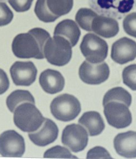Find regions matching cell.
<instances>
[{"label": "cell", "instance_id": "cell-1", "mask_svg": "<svg viewBox=\"0 0 136 159\" xmlns=\"http://www.w3.org/2000/svg\"><path fill=\"white\" fill-rule=\"evenodd\" d=\"M50 37V34L41 28H33L27 33L19 34L12 44L13 54L22 59H44V47Z\"/></svg>", "mask_w": 136, "mask_h": 159}, {"label": "cell", "instance_id": "cell-2", "mask_svg": "<svg viewBox=\"0 0 136 159\" xmlns=\"http://www.w3.org/2000/svg\"><path fill=\"white\" fill-rule=\"evenodd\" d=\"M45 119L35 105L31 103H22L14 111V123L24 132L32 133L38 130Z\"/></svg>", "mask_w": 136, "mask_h": 159}, {"label": "cell", "instance_id": "cell-3", "mask_svg": "<svg viewBox=\"0 0 136 159\" xmlns=\"http://www.w3.org/2000/svg\"><path fill=\"white\" fill-rule=\"evenodd\" d=\"M72 47L69 42L63 37L54 36L49 38L44 47V58L50 64L62 67L72 59Z\"/></svg>", "mask_w": 136, "mask_h": 159}, {"label": "cell", "instance_id": "cell-4", "mask_svg": "<svg viewBox=\"0 0 136 159\" xmlns=\"http://www.w3.org/2000/svg\"><path fill=\"white\" fill-rule=\"evenodd\" d=\"M74 0H37L34 12L40 21L53 22L62 16L69 13Z\"/></svg>", "mask_w": 136, "mask_h": 159}, {"label": "cell", "instance_id": "cell-5", "mask_svg": "<svg viewBox=\"0 0 136 159\" xmlns=\"http://www.w3.org/2000/svg\"><path fill=\"white\" fill-rule=\"evenodd\" d=\"M90 7L100 15L121 20L136 7V0H89Z\"/></svg>", "mask_w": 136, "mask_h": 159}, {"label": "cell", "instance_id": "cell-6", "mask_svg": "<svg viewBox=\"0 0 136 159\" xmlns=\"http://www.w3.org/2000/svg\"><path fill=\"white\" fill-rule=\"evenodd\" d=\"M50 111L58 120L67 122L75 119L81 111V104L74 95L64 94L55 98L50 104Z\"/></svg>", "mask_w": 136, "mask_h": 159}, {"label": "cell", "instance_id": "cell-7", "mask_svg": "<svg viewBox=\"0 0 136 159\" xmlns=\"http://www.w3.org/2000/svg\"><path fill=\"white\" fill-rule=\"evenodd\" d=\"M80 48L86 61L96 64L103 62L107 58V42L95 34H87L84 36Z\"/></svg>", "mask_w": 136, "mask_h": 159}, {"label": "cell", "instance_id": "cell-8", "mask_svg": "<svg viewBox=\"0 0 136 159\" xmlns=\"http://www.w3.org/2000/svg\"><path fill=\"white\" fill-rule=\"evenodd\" d=\"M103 107V113L110 125L116 129H123L131 125L132 114L125 104L111 101Z\"/></svg>", "mask_w": 136, "mask_h": 159}, {"label": "cell", "instance_id": "cell-9", "mask_svg": "<svg viewBox=\"0 0 136 159\" xmlns=\"http://www.w3.org/2000/svg\"><path fill=\"white\" fill-rule=\"evenodd\" d=\"M79 75L80 78L86 84H100L108 78L110 68L105 62L93 64L85 61L80 67Z\"/></svg>", "mask_w": 136, "mask_h": 159}, {"label": "cell", "instance_id": "cell-10", "mask_svg": "<svg viewBox=\"0 0 136 159\" xmlns=\"http://www.w3.org/2000/svg\"><path fill=\"white\" fill-rule=\"evenodd\" d=\"M88 141L87 131L79 124L68 125L62 133V143L74 152L84 150L87 146Z\"/></svg>", "mask_w": 136, "mask_h": 159}, {"label": "cell", "instance_id": "cell-11", "mask_svg": "<svg viewBox=\"0 0 136 159\" xmlns=\"http://www.w3.org/2000/svg\"><path fill=\"white\" fill-rule=\"evenodd\" d=\"M26 150L23 136L10 130L0 135V155L4 157H22Z\"/></svg>", "mask_w": 136, "mask_h": 159}, {"label": "cell", "instance_id": "cell-12", "mask_svg": "<svg viewBox=\"0 0 136 159\" xmlns=\"http://www.w3.org/2000/svg\"><path fill=\"white\" fill-rule=\"evenodd\" d=\"M10 71L13 83L17 86L31 85L35 82L37 75V69L31 61L15 62Z\"/></svg>", "mask_w": 136, "mask_h": 159}, {"label": "cell", "instance_id": "cell-13", "mask_svg": "<svg viewBox=\"0 0 136 159\" xmlns=\"http://www.w3.org/2000/svg\"><path fill=\"white\" fill-rule=\"evenodd\" d=\"M111 57L114 62L124 64L136 58V42L127 37L119 39L112 46Z\"/></svg>", "mask_w": 136, "mask_h": 159}, {"label": "cell", "instance_id": "cell-14", "mask_svg": "<svg viewBox=\"0 0 136 159\" xmlns=\"http://www.w3.org/2000/svg\"><path fill=\"white\" fill-rule=\"evenodd\" d=\"M42 126L38 131L29 133V136L36 145L43 147L56 140L58 136L59 129L53 121L47 118L45 119Z\"/></svg>", "mask_w": 136, "mask_h": 159}, {"label": "cell", "instance_id": "cell-15", "mask_svg": "<svg viewBox=\"0 0 136 159\" xmlns=\"http://www.w3.org/2000/svg\"><path fill=\"white\" fill-rule=\"evenodd\" d=\"M116 152L126 158L136 157V131H129L117 134L113 140Z\"/></svg>", "mask_w": 136, "mask_h": 159}, {"label": "cell", "instance_id": "cell-16", "mask_svg": "<svg viewBox=\"0 0 136 159\" xmlns=\"http://www.w3.org/2000/svg\"><path fill=\"white\" fill-rule=\"evenodd\" d=\"M39 80L42 89L48 94H54L60 92L64 88V78L55 70L48 69L44 70Z\"/></svg>", "mask_w": 136, "mask_h": 159}, {"label": "cell", "instance_id": "cell-17", "mask_svg": "<svg viewBox=\"0 0 136 159\" xmlns=\"http://www.w3.org/2000/svg\"><path fill=\"white\" fill-rule=\"evenodd\" d=\"M91 30L99 36L106 39H110L118 34V22L112 17L98 15L93 19Z\"/></svg>", "mask_w": 136, "mask_h": 159}, {"label": "cell", "instance_id": "cell-18", "mask_svg": "<svg viewBox=\"0 0 136 159\" xmlns=\"http://www.w3.org/2000/svg\"><path fill=\"white\" fill-rule=\"evenodd\" d=\"M79 123L86 129L91 136H97L103 131L105 123L100 113L90 111L84 113L79 119Z\"/></svg>", "mask_w": 136, "mask_h": 159}, {"label": "cell", "instance_id": "cell-19", "mask_svg": "<svg viewBox=\"0 0 136 159\" xmlns=\"http://www.w3.org/2000/svg\"><path fill=\"white\" fill-rule=\"evenodd\" d=\"M54 36H61L67 39L72 47L79 40L81 31L76 22L72 20H64L57 25L54 32Z\"/></svg>", "mask_w": 136, "mask_h": 159}, {"label": "cell", "instance_id": "cell-20", "mask_svg": "<svg viewBox=\"0 0 136 159\" xmlns=\"http://www.w3.org/2000/svg\"><path fill=\"white\" fill-rule=\"evenodd\" d=\"M27 102L35 104L33 96L28 90H15L11 93L6 99V105L12 113H14L18 105Z\"/></svg>", "mask_w": 136, "mask_h": 159}, {"label": "cell", "instance_id": "cell-21", "mask_svg": "<svg viewBox=\"0 0 136 159\" xmlns=\"http://www.w3.org/2000/svg\"><path fill=\"white\" fill-rule=\"evenodd\" d=\"M116 101L125 104L129 107L132 103V96L130 93L122 87L113 88L106 93L103 99V105L111 102Z\"/></svg>", "mask_w": 136, "mask_h": 159}, {"label": "cell", "instance_id": "cell-22", "mask_svg": "<svg viewBox=\"0 0 136 159\" xmlns=\"http://www.w3.org/2000/svg\"><path fill=\"white\" fill-rule=\"evenodd\" d=\"M98 14L91 9L81 8L79 9L75 16V21L82 30L88 32H92L91 23L93 19Z\"/></svg>", "mask_w": 136, "mask_h": 159}, {"label": "cell", "instance_id": "cell-23", "mask_svg": "<svg viewBox=\"0 0 136 159\" xmlns=\"http://www.w3.org/2000/svg\"><path fill=\"white\" fill-rule=\"evenodd\" d=\"M44 157L59 159L77 158V157L73 156L68 149L59 145L54 146L47 150L44 154Z\"/></svg>", "mask_w": 136, "mask_h": 159}, {"label": "cell", "instance_id": "cell-24", "mask_svg": "<svg viewBox=\"0 0 136 159\" xmlns=\"http://www.w3.org/2000/svg\"><path fill=\"white\" fill-rule=\"evenodd\" d=\"M122 78L125 84L136 91V64L129 65L123 69Z\"/></svg>", "mask_w": 136, "mask_h": 159}, {"label": "cell", "instance_id": "cell-25", "mask_svg": "<svg viewBox=\"0 0 136 159\" xmlns=\"http://www.w3.org/2000/svg\"><path fill=\"white\" fill-rule=\"evenodd\" d=\"M123 27L126 34L136 38V12L126 16L123 21Z\"/></svg>", "mask_w": 136, "mask_h": 159}, {"label": "cell", "instance_id": "cell-26", "mask_svg": "<svg viewBox=\"0 0 136 159\" xmlns=\"http://www.w3.org/2000/svg\"><path fill=\"white\" fill-rule=\"evenodd\" d=\"M13 13L6 3L0 2V27L6 26L12 21Z\"/></svg>", "mask_w": 136, "mask_h": 159}, {"label": "cell", "instance_id": "cell-27", "mask_svg": "<svg viewBox=\"0 0 136 159\" xmlns=\"http://www.w3.org/2000/svg\"><path fill=\"white\" fill-rule=\"evenodd\" d=\"M14 10L17 12H23L29 11L33 0H8Z\"/></svg>", "mask_w": 136, "mask_h": 159}, {"label": "cell", "instance_id": "cell-28", "mask_svg": "<svg viewBox=\"0 0 136 159\" xmlns=\"http://www.w3.org/2000/svg\"><path fill=\"white\" fill-rule=\"evenodd\" d=\"M112 157L105 148L96 146L90 149L87 154V159H111Z\"/></svg>", "mask_w": 136, "mask_h": 159}, {"label": "cell", "instance_id": "cell-29", "mask_svg": "<svg viewBox=\"0 0 136 159\" xmlns=\"http://www.w3.org/2000/svg\"><path fill=\"white\" fill-rule=\"evenodd\" d=\"M10 87V81L7 75L2 69H0V95L3 94Z\"/></svg>", "mask_w": 136, "mask_h": 159}, {"label": "cell", "instance_id": "cell-30", "mask_svg": "<svg viewBox=\"0 0 136 159\" xmlns=\"http://www.w3.org/2000/svg\"><path fill=\"white\" fill-rule=\"evenodd\" d=\"M7 1V0H0V1Z\"/></svg>", "mask_w": 136, "mask_h": 159}]
</instances>
